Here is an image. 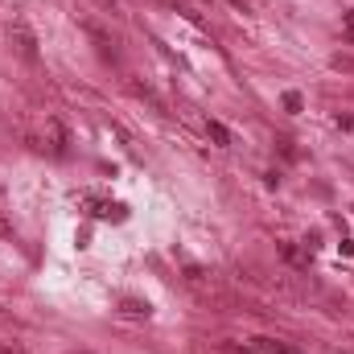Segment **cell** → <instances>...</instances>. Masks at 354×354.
I'll use <instances>...</instances> for the list:
<instances>
[{"label": "cell", "mask_w": 354, "mask_h": 354, "mask_svg": "<svg viewBox=\"0 0 354 354\" xmlns=\"http://www.w3.org/2000/svg\"><path fill=\"white\" fill-rule=\"evenodd\" d=\"M12 46H17V54H21L25 62H37V41H33V33H29L25 21L12 25Z\"/></svg>", "instance_id": "6da1fadb"}, {"label": "cell", "mask_w": 354, "mask_h": 354, "mask_svg": "<svg viewBox=\"0 0 354 354\" xmlns=\"http://www.w3.org/2000/svg\"><path fill=\"white\" fill-rule=\"evenodd\" d=\"M252 346L260 354H297V346H284V342H276V338H252Z\"/></svg>", "instance_id": "7a4b0ae2"}, {"label": "cell", "mask_w": 354, "mask_h": 354, "mask_svg": "<svg viewBox=\"0 0 354 354\" xmlns=\"http://www.w3.org/2000/svg\"><path fill=\"white\" fill-rule=\"evenodd\" d=\"M206 132H210V140H214V145H231V132H227L218 120H210V124H206Z\"/></svg>", "instance_id": "3957f363"}, {"label": "cell", "mask_w": 354, "mask_h": 354, "mask_svg": "<svg viewBox=\"0 0 354 354\" xmlns=\"http://www.w3.org/2000/svg\"><path fill=\"white\" fill-rule=\"evenodd\" d=\"M124 313H136V317L145 313V317H149V305H140V301H124Z\"/></svg>", "instance_id": "277c9868"}, {"label": "cell", "mask_w": 354, "mask_h": 354, "mask_svg": "<svg viewBox=\"0 0 354 354\" xmlns=\"http://www.w3.org/2000/svg\"><path fill=\"white\" fill-rule=\"evenodd\" d=\"M284 107H288V111H301V95H297V91H288V95H284Z\"/></svg>", "instance_id": "5b68a950"}, {"label": "cell", "mask_w": 354, "mask_h": 354, "mask_svg": "<svg viewBox=\"0 0 354 354\" xmlns=\"http://www.w3.org/2000/svg\"><path fill=\"white\" fill-rule=\"evenodd\" d=\"M342 29H346V37L354 41V8L351 12H342Z\"/></svg>", "instance_id": "8992f818"}, {"label": "cell", "mask_w": 354, "mask_h": 354, "mask_svg": "<svg viewBox=\"0 0 354 354\" xmlns=\"http://www.w3.org/2000/svg\"><path fill=\"white\" fill-rule=\"evenodd\" d=\"M284 256H288V260H292V264H309V260H305V256H301V252H297V248H284Z\"/></svg>", "instance_id": "52a82bcc"}, {"label": "cell", "mask_w": 354, "mask_h": 354, "mask_svg": "<svg viewBox=\"0 0 354 354\" xmlns=\"http://www.w3.org/2000/svg\"><path fill=\"white\" fill-rule=\"evenodd\" d=\"M0 354H21L17 346H8V342H0Z\"/></svg>", "instance_id": "ba28073f"}, {"label": "cell", "mask_w": 354, "mask_h": 354, "mask_svg": "<svg viewBox=\"0 0 354 354\" xmlns=\"http://www.w3.org/2000/svg\"><path fill=\"white\" fill-rule=\"evenodd\" d=\"M231 4H235V8H252V0H231Z\"/></svg>", "instance_id": "9c48e42d"}]
</instances>
